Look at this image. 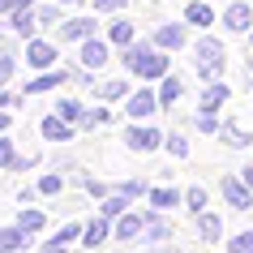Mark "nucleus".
I'll use <instances>...</instances> for the list:
<instances>
[{"label": "nucleus", "mask_w": 253, "mask_h": 253, "mask_svg": "<svg viewBox=\"0 0 253 253\" xmlns=\"http://www.w3.org/2000/svg\"><path fill=\"white\" fill-rule=\"evenodd\" d=\"M22 99H26V90H9V86L0 90V107H4V112H13V107H22Z\"/></svg>", "instance_id": "nucleus-41"}, {"label": "nucleus", "mask_w": 253, "mask_h": 253, "mask_svg": "<svg viewBox=\"0 0 253 253\" xmlns=\"http://www.w3.org/2000/svg\"><path fill=\"white\" fill-rule=\"evenodd\" d=\"M219 189H223V198H227V206H232V211H253V189L240 180V172H236V176H223V180H219Z\"/></svg>", "instance_id": "nucleus-5"}, {"label": "nucleus", "mask_w": 253, "mask_h": 253, "mask_svg": "<svg viewBox=\"0 0 253 253\" xmlns=\"http://www.w3.org/2000/svg\"><path fill=\"white\" fill-rule=\"evenodd\" d=\"M9 26H13V35H17V39H30V35L39 30V13H35V4H26V9L9 13Z\"/></svg>", "instance_id": "nucleus-18"}, {"label": "nucleus", "mask_w": 253, "mask_h": 253, "mask_svg": "<svg viewBox=\"0 0 253 253\" xmlns=\"http://www.w3.org/2000/svg\"><path fill=\"white\" fill-rule=\"evenodd\" d=\"M227 253H253V232H236L227 240Z\"/></svg>", "instance_id": "nucleus-39"}, {"label": "nucleus", "mask_w": 253, "mask_h": 253, "mask_svg": "<svg viewBox=\"0 0 253 253\" xmlns=\"http://www.w3.org/2000/svg\"><path fill=\"white\" fill-rule=\"evenodd\" d=\"M240 180H245V185L253 189V168H240Z\"/></svg>", "instance_id": "nucleus-51"}, {"label": "nucleus", "mask_w": 253, "mask_h": 253, "mask_svg": "<svg viewBox=\"0 0 253 253\" xmlns=\"http://www.w3.org/2000/svg\"><path fill=\"white\" fill-rule=\"evenodd\" d=\"M0 232H4V245H9V253H22V249H26V245H30V232H26V227H0Z\"/></svg>", "instance_id": "nucleus-31"}, {"label": "nucleus", "mask_w": 253, "mask_h": 253, "mask_svg": "<svg viewBox=\"0 0 253 253\" xmlns=\"http://www.w3.org/2000/svg\"><path fill=\"white\" fill-rule=\"evenodd\" d=\"M125 146L133 150V155H150V150L163 146V129H155L146 120H133V125L125 129Z\"/></svg>", "instance_id": "nucleus-2"}, {"label": "nucleus", "mask_w": 253, "mask_h": 253, "mask_svg": "<svg viewBox=\"0 0 253 253\" xmlns=\"http://www.w3.org/2000/svg\"><path fill=\"white\" fill-rule=\"evenodd\" d=\"M245 69H249V78H253V52H249V56H245Z\"/></svg>", "instance_id": "nucleus-52"}, {"label": "nucleus", "mask_w": 253, "mask_h": 253, "mask_svg": "<svg viewBox=\"0 0 253 253\" xmlns=\"http://www.w3.org/2000/svg\"><path fill=\"white\" fill-rule=\"evenodd\" d=\"M112 253H120V249H112Z\"/></svg>", "instance_id": "nucleus-56"}, {"label": "nucleus", "mask_w": 253, "mask_h": 253, "mask_svg": "<svg viewBox=\"0 0 253 253\" xmlns=\"http://www.w3.org/2000/svg\"><path fill=\"white\" fill-rule=\"evenodd\" d=\"M94 35H99V22H94V17H69V22H60V39L73 43V47L86 43V39H94Z\"/></svg>", "instance_id": "nucleus-10"}, {"label": "nucleus", "mask_w": 253, "mask_h": 253, "mask_svg": "<svg viewBox=\"0 0 253 253\" xmlns=\"http://www.w3.org/2000/svg\"><path fill=\"white\" fill-rule=\"evenodd\" d=\"M142 232H146V214L142 211H125L112 223V236L120 240V245H133V240H142Z\"/></svg>", "instance_id": "nucleus-4"}, {"label": "nucleus", "mask_w": 253, "mask_h": 253, "mask_svg": "<svg viewBox=\"0 0 253 253\" xmlns=\"http://www.w3.org/2000/svg\"><path fill=\"white\" fill-rule=\"evenodd\" d=\"M193 56H198V78L202 82H219L227 69V52H223V39H214V35H202L193 43Z\"/></svg>", "instance_id": "nucleus-1"}, {"label": "nucleus", "mask_w": 253, "mask_h": 253, "mask_svg": "<svg viewBox=\"0 0 253 253\" xmlns=\"http://www.w3.org/2000/svg\"><path fill=\"white\" fill-rule=\"evenodd\" d=\"M150 52H155V39H137V43H129V47H120V69H125V73H137Z\"/></svg>", "instance_id": "nucleus-14"}, {"label": "nucleus", "mask_w": 253, "mask_h": 253, "mask_svg": "<svg viewBox=\"0 0 253 253\" xmlns=\"http://www.w3.org/2000/svg\"><path fill=\"white\" fill-rule=\"evenodd\" d=\"M94 94H99L103 103H120V99H129V82L125 78H103L94 86Z\"/></svg>", "instance_id": "nucleus-22"}, {"label": "nucleus", "mask_w": 253, "mask_h": 253, "mask_svg": "<svg viewBox=\"0 0 253 253\" xmlns=\"http://www.w3.org/2000/svg\"><path fill=\"white\" fill-rule=\"evenodd\" d=\"M180 94H185V82L176 78V73L159 78V107H163V112H172V107L180 103Z\"/></svg>", "instance_id": "nucleus-20"}, {"label": "nucleus", "mask_w": 253, "mask_h": 253, "mask_svg": "<svg viewBox=\"0 0 253 253\" xmlns=\"http://www.w3.org/2000/svg\"><path fill=\"white\" fill-rule=\"evenodd\" d=\"M172 52H163V47H155V52L142 60V69H137V78H146V82H159V78H168L172 73V60H168Z\"/></svg>", "instance_id": "nucleus-15"}, {"label": "nucleus", "mask_w": 253, "mask_h": 253, "mask_svg": "<svg viewBox=\"0 0 253 253\" xmlns=\"http://www.w3.org/2000/svg\"><path fill=\"white\" fill-rule=\"evenodd\" d=\"M60 4H73V9H78V4H86V0H60Z\"/></svg>", "instance_id": "nucleus-53"}, {"label": "nucleus", "mask_w": 253, "mask_h": 253, "mask_svg": "<svg viewBox=\"0 0 253 253\" xmlns=\"http://www.w3.org/2000/svg\"><path fill=\"white\" fill-rule=\"evenodd\" d=\"M82 232H86V223H78V219H73V223H65L60 232H56V236H47V240H56V245H65V249H69L73 240L82 245Z\"/></svg>", "instance_id": "nucleus-32"}, {"label": "nucleus", "mask_w": 253, "mask_h": 253, "mask_svg": "<svg viewBox=\"0 0 253 253\" xmlns=\"http://www.w3.org/2000/svg\"><path fill=\"white\" fill-rule=\"evenodd\" d=\"M146 198H150V206H155V211H176V206H180V189L159 185V189H150Z\"/></svg>", "instance_id": "nucleus-26"}, {"label": "nucleus", "mask_w": 253, "mask_h": 253, "mask_svg": "<svg viewBox=\"0 0 253 253\" xmlns=\"http://www.w3.org/2000/svg\"><path fill=\"white\" fill-rule=\"evenodd\" d=\"M125 112H129L133 120H150L155 112H163L159 107V90H150V86L146 90H133L129 99H125Z\"/></svg>", "instance_id": "nucleus-6"}, {"label": "nucleus", "mask_w": 253, "mask_h": 253, "mask_svg": "<svg viewBox=\"0 0 253 253\" xmlns=\"http://www.w3.org/2000/svg\"><path fill=\"white\" fill-rule=\"evenodd\" d=\"M249 52H253V30H249Z\"/></svg>", "instance_id": "nucleus-55"}, {"label": "nucleus", "mask_w": 253, "mask_h": 253, "mask_svg": "<svg viewBox=\"0 0 253 253\" xmlns=\"http://www.w3.org/2000/svg\"><path fill=\"white\" fill-rule=\"evenodd\" d=\"M26 4H35V0H0V17H4V13H17V9H26Z\"/></svg>", "instance_id": "nucleus-46"}, {"label": "nucleus", "mask_w": 253, "mask_h": 253, "mask_svg": "<svg viewBox=\"0 0 253 253\" xmlns=\"http://www.w3.org/2000/svg\"><path fill=\"white\" fill-rule=\"evenodd\" d=\"M56 112H60V116L69 120V125H78V129H82V125H86V112H90V107H86V103H78V99H60V103H56Z\"/></svg>", "instance_id": "nucleus-27"}, {"label": "nucleus", "mask_w": 253, "mask_h": 253, "mask_svg": "<svg viewBox=\"0 0 253 253\" xmlns=\"http://www.w3.org/2000/svg\"><path fill=\"white\" fill-rule=\"evenodd\" d=\"M94 13H120V9H129V0H90Z\"/></svg>", "instance_id": "nucleus-44"}, {"label": "nucleus", "mask_w": 253, "mask_h": 253, "mask_svg": "<svg viewBox=\"0 0 253 253\" xmlns=\"http://www.w3.org/2000/svg\"><path fill=\"white\" fill-rule=\"evenodd\" d=\"M69 78H73V69H39L22 90H26V94H47V90H56V86H65Z\"/></svg>", "instance_id": "nucleus-9"}, {"label": "nucleus", "mask_w": 253, "mask_h": 253, "mask_svg": "<svg viewBox=\"0 0 253 253\" xmlns=\"http://www.w3.org/2000/svg\"><path fill=\"white\" fill-rule=\"evenodd\" d=\"M107 60H112V43L107 39H86V43H78V65H86V69H103Z\"/></svg>", "instance_id": "nucleus-7"}, {"label": "nucleus", "mask_w": 253, "mask_h": 253, "mask_svg": "<svg viewBox=\"0 0 253 253\" xmlns=\"http://www.w3.org/2000/svg\"><path fill=\"white\" fill-rule=\"evenodd\" d=\"M26 60H30V69H35V73H39V69H56L60 47H56L52 39H43V35H30V39H26Z\"/></svg>", "instance_id": "nucleus-3"}, {"label": "nucleus", "mask_w": 253, "mask_h": 253, "mask_svg": "<svg viewBox=\"0 0 253 253\" xmlns=\"http://www.w3.org/2000/svg\"><path fill=\"white\" fill-rule=\"evenodd\" d=\"M146 214V232H142V245H159V240H172V223L163 219V211H142Z\"/></svg>", "instance_id": "nucleus-13"}, {"label": "nucleus", "mask_w": 253, "mask_h": 253, "mask_svg": "<svg viewBox=\"0 0 253 253\" xmlns=\"http://www.w3.org/2000/svg\"><path fill=\"white\" fill-rule=\"evenodd\" d=\"M0 253H9V245H4V232H0Z\"/></svg>", "instance_id": "nucleus-54"}, {"label": "nucleus", "mask_w": 253, "mask_h": 253, "mask_svg": "<svg viewBox=\"0 0 253 253\" xmlns=\"http://www.w3.org/2000/svg\"><path fill=\"white\" fill-rule=\"evenodd\" d=\"M129 202H133V198H125V193H120V189H112V193H107V198H99V214H103V219H112V223H116L120 214L129 211Z\"/></svg>", "instance_id": "nucleus-23"}, {"label": "nucleus", "mask_w": 253, "mask_h": 253, "mask_svg": "<svg viewBox=\"0 0 253 253\" xmlns=\"http://www.w3.org/2000/svg\"><path fill=\"white\" fill-rule=\"evenodd\" d=\"M206 202H211V198H206V189H189V193H185V206H189V211H193V214H202V211H206Z\"/></svg>", "instance_id": "nucleus-38"}, {"label": "nucleus", "mask_w": 253, "mask_h": 253, "mask_svg": "<svg viewBox=\"0 0 253 253\" xmlns=\"http://www.w3.org/2000/svg\"><path fill=\"white\" fill-rule=\"evenodd\" d=\"M43 253H65V245H56V240H43Z\"/></svg>", "instance_id": "nucleus-49"}, {"label": "nucleus", "mask_w": 253, "mask_h": 253, "mask_svg": "<svg viewBox=\"0 0 253 253\" xmlns=\"http://www.w3.org/2000/svg\"><path fill=\"white\" fill-rule=\"evenodd\" d=\"M65 185H69V176H39V180H35V189H39V198H60V193H65Z\"/></svg>", "instance_id": "nucleus-28"}, {"label": "nucleus", "mask_w": 253, "mask_h": 253, "mask_svg": "<svg viewBox=\"0 0 253 253\" xmlns=\"http://www.w3.org/2000/svg\"><path fill=\"white\" fill-rule=\"evenodd\" d=\"M69 82H73V86H82V90H94V86H99V78H94V69H86V65H73V78H69Z\"/></svg>", "instance_id": "nucleus-37"}, {"label": "nucleus", "mask_w": 253, "mask_h": 253, "mask_svg": "<svg viewBox=\"0 0 253 253\" xmlns=\"http://www.w3.org/2000/svg\"><path fill=\"white\" fill-rule=\"evenodd\" d=\"M185 22L193 30H211L214 26V9L206 4V0H193V4H185Z\"/></svg>", "instance_id": "nucleus-21"}, {"label": "nucleus", "mask_w": 253, "mask_h": 253, "mask_svg": "<svg viewBox=\"0 0 253 253\" xmlns=\"http://www.w3.org/2000/svg\"><path fill=\"white\" fill-rule=\"evenodd\" d=\"M13 73H17L13 52H0V86H9V82H13Z\"/></svg>", "instance_id": "nucleus-40"}, {"label": "nucleus", "mask_w": 253, "mask_h": 253, "mask_svg": "<svg viewBox=\"0 0 253 253\" xmlns=\"http://www.w3.org/2000/svg\"><path fill=\"white\" fill-rule=\"evenodd\" d=\"M35 198H39V189H35V185H30V189H17V202H22V206H30Z\"/></svg>", "instance_id": "nucleus-48"}, {"label": "nucleus", "mask_w": 253, "mask_h": 253, "mask_svg": "<svg viewBox=\"0 0 253 253\" xmlns=\"http://www.w3.org/2000/svg\"><path fill=\"white\" fill-rule=\"evenodd\" d=\"M30 168H39V155H17L9 172H13V176H22V172H30Z\"/></svg>", "instance_id": "nucleus-43"}, {"label": "nucleus", "mask_w": 253, "mask_h": 253, "mask_svg": "<svg viewBox=\"0 0 253 253\" xmlns=\"http://www.w3.org/2000/svg\"><path fill=\"white\" fill-rule=\"evenodd\" d=\"M223 26L232 30V35H245V30H253V4H245V0L227 4V9H223Z\"/></svg>", "instance_id": "nucleus-12"}, {"label": "nucleus", "mask_w": 253, "mask_h": 253, "mask_svg": "<svg viewBox=\"0 0 253 253\" xmlns=\"http://www.w3.org/2000/svg\"><path fill=\"white\" fill-rule=\"evenodd\" d=\"M198 219V236H202V245H219L223 240V219L214 211H202V214H193Z\"/></svg>", "instance_id": "nucleus-16"}, {"label": "nucleus", "mask_w": 253, "mask_h": 253, "mask_svg": "<svg viewBox=\"0 0 253 253\" xmlns=\"http://www.w3.org/2000/svg\"><path fill=\"white\" fill-rule=\"evenodd\" d=\"M9 133V112H4V107H0V137Z\"/></svg>", "instance_id": "nucleus-50"}, {"label": "nucleus", "mask_w": 253, "mask_h": 253, "mask_svg": "<svg viewBox=\"0 0 253 253\" xmlns=\"http://www.w3.org/2000/svg\"><path fill=\"white\" fill-rule=\"evenodd\" d=\"M163 150H168L172 159H185L189 155V137L180 133V129H172V133H163Z\"/></svg>", "instance_id": "nucleus-29"}, {"label": "nucleus", "mask_w": 253, "mask_h": 253, "mask_svg": "<svg viewBox=\"0 0 253 253\" xmlns=\"http://www.w3.org/2000/svg\"><path fill=\"white\" fill-rule=\"evenodd\" d=\"M219 137H223V146H232V150H249V146H253V133H245L236 120H223Z\"/></svg>", "instance_id": "nucleus-24"}, {"label": "nucleus", "mask_w": 253, "mask_h": 253, "mask_svg": "<svg viewBox=\"0 0 253 253\" xmlns=\"http://www.w3.org/2000/svg\"><path fill=\"white\" fill-rule=\"evenodd\" d=\"M232 99V90L223 86V78L219 82H206V90H202V103H198V112H219V107Z\"/></svg>", "instance_id": "nucleus-19"}, {"label": "nucleus", "mask_w": 253, "mask_h": 253, "mask_svg": "<svg viewBox=\"0 0 253 253\" xmlns=\"http://www.w3.org/2000/svg\"><path fill=\"white\" fill-rule=\"evenodd\" d=\"M103 125H112V107H90L82 129H103Z\"/></svg>", "instance_id": "nucleus-35"}, {"label": "nucleus", "mask_w": 253, "mask_h": 253, "mask_svg": "<svg viewBox=\"0 0 253 253\" xmlns=\"http://www.w3.org/2000/svg\"><path fill=\"white\" fill-rule=\"evenodd\" d=\"M193 125H198V133H206V137H214L219 129H223V120L214 116V112H198V120H193Z\"/></svg>", "instance_id": "nucleus-34"}, {"label": "nucleus", "mask_w": 253, "mask_h": 253, "mask_svg": "<svg viewBox=\"0 0 253 253\" xmlns=\"http://www.w3.org/2000/svg\"><path fill=\"white\" fill-rule=\"evenodd\" d=\"M73 133H78V125H69L60 112H47V116L39 120V137L43 142H73Z\"/></svg>", "instance_id": "nucleus-8"}, {"label": "nucleus", "mask_w": 253, "mask_h": 253, "mask_svg": "<svg viewBox=\"0 0 253 253\" xmlns=\"http://www.w3.org/2000/svg\"><path fill=\"white\" fill-rule=\"evenodd\" d=\"M13 159H17V150H13V142H9V133H4V137H0V168L9 172V168H13Z\"/></svg>", "instance_id": "nucleus-42"}, {"label": "nucleus", "mask_w": 253, "mask_h": 253, "mask_svg": "<svg viewBox=\"0 0 253 253\" xmlns=\"http://www.w3.org/2000/svg\"><path fill=\"white\" fill-rule=\"evenodd\" d=\"M43 223H47V211H17V227H26L30 236H35V232H43Z\"/></svg>", "instance_id": "nucleus-30"}, {"label": "nucleus", "mask_w": 253, "mask_h": 253, "mask_svg": "<svg viewBox=\"0 0 253 253\" xmlns=\"http://www.w3.org/2000/svg\"><path fill=\"white\" fill-rule=\"evenodd\" d=\"M112 189H120L125 198H146V193H150L146 180H112Z\"/></svg>", "instance_id": "nucleus-36"}, {"label": "nucleus", "mask_w": 253, "mask_h": 253, "mask_svg": "<svg viewBox=\"0 0 253 253\" xmlns=\"http://www.w3.org/2000/svg\"><path fill=\"white\" fill-rule=\"evenodd\" d=\"M107 39H112V47H129V43H137V30H133V22L116 17V22L107 26Z\"/></svg>", "instance_id": "nucleus-25"}, {"label": "nucleus", "mask_w": 253, "mask_h": 253, "mask_svg": "<svg viewBox=\"0 0 253 253\" xmlns=\"http://www.w3.org/2000/svg\"><path fill=\"white\" fill-rule=\"evenodd\" d=\"M107 236H112V219L94 214L90 223H86V232H82V245L86 249H99V245H107Z\"/></svg>", "instance_id": "nucleus-17"}, {"label": "nucleus", "mask_w": 253, "mask_h": 253, "mask_svg": "<svg viewBox=\"0 0 253 253\" xmlns=\"http://www.w3.org/2000/svg\"><path fill=\"white\" fill-rule=\"evenodd\" d=\"M185 39H189V22H163L155 30V47H163V52H180Z\"/></svg>", "instance_id": "nucleus-11"}, {"label": "nucleus", "mask_w": 253, "mask_h": 253, "mask_svg": "<svg viewBox=\"0 0 253 253\" xmlns=\"http://www.w3.org/2000/svg\"><path fill=\"white\" fill-rule=\"evenodd\" d=\"M146 253H180V245H172V240H159V245H146Z\"/></svg>", "instance_id": "nucleus-47"}, {"label": "nucleus", "mask_w": 253, "mask_h": 253, "mask_svg": "<svg viewBox=\"0 0 253 253\" xmlns=\"http://www.w3.org/2000/svg\"><path fill=\"white\" fill-rule=\"evenodd\" d=\"M35 13H39V30L60 26V4H35Z\"/></svg>", "instance_id": "nucleus-33"}, {"label": "nucleus", "mask_w": 253, "mask_h": 253, "mask_svg": "<svg viewBox=\"0 0 253 253\" xmlns=\"http://www.w3.org/2000/svg\"><path fill=\"white\" fill-rule=\"evenodd\" d=\"M13 43H17L13 26H0V52H13Z\"/></svg>", "instance_id": "nucleus-45"}]
</instances>
